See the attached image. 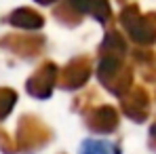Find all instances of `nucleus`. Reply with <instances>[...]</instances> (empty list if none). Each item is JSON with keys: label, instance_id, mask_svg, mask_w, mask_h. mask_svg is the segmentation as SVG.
Here are the masks:
<instances>
[{"label": "nucleus", "instance_id": "nucleus-1", "mask_svg": "<svg viewBox=\"0 0 156 154\" xmlns=\"http://www.w3.org/2000/svg\"><path fill=\"white\" fill-rule=\"evenodd\" d=\"M78 154H116V148L105 139H87Z\"/></svg>", "mask_w": 156, "mask_h": 154}]
</instances>
